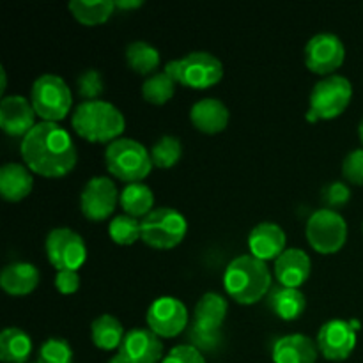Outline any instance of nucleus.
Here are the masks:
<instances>
[{"label": "nucleus", "instance_id": "1", "mask_svg": "<svg viewBox=\"0 0 363 363\" xmlns=\"http://www.w3.org/2000/svg\"><path fill=\"white\" fill-rule=\"evenodd\" d=\"M25 167L38 176L64 177L77 165V145L57 123H39L27 133L20 145Z\"/></svg>", "mask_w": 363, "mask_h": 363}, {"label": "nucleus", "instance_id": "2", "mask_svg": "<svg viewBox=\"0 0 363 363\" xmlns=\"http://www.w3.org/2000/svg\"><path fill=\"white\" fill-rule=\"evenodd\" d=\"M223 287L229 298L240 305H254L272 289V273L268 264L252 254L240 255L227 266Z\"/></svg>", "mask_w": 363, "mask_h": 363}, {"label": "nucleus", "instance_id": "3", "mask_svg": "<svg viewBox=\"0 0 363 363\" xmlns=\"http://www.w3.org/2000/svg\"><path fill=\"white\" fill-rule=\"evenodd\" d=\"M71 126L91 144H112L123 135L126 121L117 106L98 99L80 103L71 117Z\"/></svg>", "mask_w": 363, "mask_h": 363}, {"label": "nucleus", "instance_id": "4", "mask_svg": "<svg viewBox=\"0 0 363 363\" xmlns=\"http://www.w3.org/2000/svg\"><path fill=\"white\" fill-rule=\"evenodd\" d=\"M108 172L124 183H142L152 170L151 152L133 138H117L105 151Z\"/></svg>", "mask_w": 363, "mask_h": 363}, {"label": "nucleus", "instance_id": "5", "mask_svg": "<svg viewBox=\"0 0 363 363\" xmlns=\"http://www.w3.org/2000/svg\"><path fill=\"white\" fill-rule=\"evenodd\" d=\"M165 73L184 87L209 89L223 78V66L213 53L191 52L167 62Z\"/></svg>", "mask_w": 363, "mask_h": 363}, {"label": "nucleus", "instance_id": "6", "mask_svg": "<svg viewBox=\"0 0 363 363\" xmlns=\"http://www.w3.org/2000/svg\"><path fill=\"white\" fill-rule=\"evenodd\" d=\"M351 98H353V85L346 77L332 74L323 78L311 92L307 119L312 123L335 119L342 116L344 110L350 106Z\"/></svg>", "mask_w": 363, "mask_h": 363}, {"label": "nucleus", "instance_id": "7", "mask_svg": "<svg viewBox=\"0 0 363 363\" xmlns=\"http://www.w3.org/2000/svg\"><path fill=\"white\" fill-rule=\"evenodd\" d=\"M30 103L45 123H59L71 112L73 96L62 78L57 74H43L32 85Z\"/></svg>", "mask_w": 363, "mask_h": 363}, {"label": "nucleus", "instance_id": "8", "mask_svg": "<svg viewBox=\"0 0 363 363\" xmlns=\"http://www.w3.org/2000/svg\"><path fill=\"white\" fill-rule=\"evenodd\" d=\"M188 222L177 209L156 208L142 220V241L156 250H170L181 245Z\"/></svg>", "mask_w": 363, "mask_h": 363}, {"label": "nucleus", "instance_id": "9", "mask_svg": "<svg viewBox=\"0 0 363 363\" xmlns=\"http://www.w3.org/2000/svg\"><path fill=\"white\" fill-rule=\"evenodd\" d=\"M307 241L318 254H337L346 245L347 223L340 213L323 208L312 213L307 222Z\"/></svg>", "mask_w": 363, "mask_h": 363}, {"label": "nucleus", "instance_id": "10", "mask_svg": "<svg viewBox=\"0 0 363 363\" xmlns=\"http://www.w3.org/2000/svg\"><path fill=\"white\" fill-rule=\"evenodd\" d=\"M45 250L50 264L59 272H77L87 259L84 238L67 227H57L50 230Z\"/></svg>", "mask_w": 363, "mask_h": 363}, {"label": "nucleus", "instance_id": "11", "mask_svg": "<svg viewBox=\"0 0 363 363\" xmlns=\"http://www.w3.org/2000/svg\"><path fill=\"white\" fill-rule=\"evenodd\" d=\"M147 326L160 339H172L184 332L188 326V308L174 296H162L149 307Z\"/></svg>", "mask_w": 363, "mask_h": 363}, {"label": "nucleus", "instance_id": "12", "mask_svg": "<svg viewBox=\"0 0 363 363\" xmlns=\"http://www.w3.org/2000/svg\"><path fill=\"white\" fill-rule=\"evenodd\" d=\"M119 199L117 186L110 177H92L80 195L82 215L91 222H103L113 215Z\"/></svg>", "mask_w": 363, "mask_h": 363}, {"label": "nucleus", "instance_id": "13", "mask_svg": "<svg viewBox=\"0 0 363 363\" xmlns=\"http://www.w3.org/2000/svg\"><path fill=\"white\" fill-rule=\"evenodd\" d=\"M357 323L332 319L318 333V350L326 360L344 362L357 347Z\"/></svg>", "mask_w": 363, "mask_h": 363}, {"label": "nucleus", "instance_id": "14", "mask_svg": "<svg viewBox=\"0 0 363 363\" xmlns=\"http://www.w3.org/2000/svg\"><path fill=\"white\" fill-rule=\"evenodd\" d=\"M346 59V48L339 35L318 34L305 46V64L315 74L332 77Z\"/></svg>", "mask_w": 363, "mask_h": 363}, {"label": "nucleus", "instance_id": "15", "mask_svg": "<svg viewBox=\"0 0 363 363\" xmlns=\"http://www.w3.org/2000/svg\"><path fill=\"white\" fill-rule=\"evenodd\" d=\"M35 110L23 96H6L0 101V128L9 137H25L35 126Z\"/></svg>", "mask_w": 363, "mask_h": 363}, {"label": "nucleus", "instance_id": "16", "mask_svg": "<svg viewBox=\"0 0 363 363\" xmlns=\"http://www.w3.org/2000/svg\"><path fill=\"white\" fill-rule=\"evenodd\" d=\"M287 236L279 223L262 222L252 229L248 248L254 257L261 261H277L286 252Z\"/></svg>", "mask_w": 363, "mask_h": 363}, {"label": "nucleus", "instance_id": "17", "mask_svg": "<svg viewBox=\"0 0 363 363\" xmlns=\"http://www.w3.org/2000/svg\"><path fill=\"white\" fill-rule=\"evenodd\" d=\"M130 363H162L163 344L151 330L135 328L126 333L119 347Z\"/></svg>", "mask_w": 363, "mask_h": 363}, {"label": "nucleus", "instance_id": "18", "mask_svg": "<svg viewBox=\"0 0 363 363\" xmlns=\"http://www.w3.org/2000/svg\"><path fill=\"white\" fill-rule=\"evenodd\" d=\"M312 273V261L301 248H287L275 261V275L280 286L300 289Z\"/></svg>", "mask_w": 363, "mask_h": 363}, {"label": "nucleus", "instance_id": "19", "mask_svg": "<svg viewBox=\"0 0 363 363\" xmlns=\"http://www.w3.org/2000/svg\"><path fill=\"white\" fill-rule=\"evenodd\" d=\"M318 344L307 335L291 333L284 335L273 344V363H315L318 362Z\"/></svg>", "mask_w": 363, "mask_h": 363}, {"label": "nucleus", "instance_id": "20", "mask_svg": "<svg viewBox=\"0 0 363 363\" xmlns=\"http://www.w3.org/2000/svg\"><path fill=\"white\" fill-rule=\"evenodd\" d=\"M230 119V112L223 101L216 98H204L190 110V121L199 131L206 135L222 133Z\"/></svg>", "mask_w": 363, "mask_h": 363}, {"label": "nucleus", "instance_id": "21", "mask_svg": "<svg viewBox=\"0 0 363 363\" xmlns=\"http://www.w3.org/2000/svg\"><path fill=\"white\" fill-rule=\"evenodd\" d=\"M38 284L39 269L30 262H11L0 273V287L11 296H27Z\"/></svg>", "mask_w": 363, "mask_h": 363}, {"label": "nucleus", "instance_id": "22", "mask_svg": "<svg viewBox=\"0 0 363 363\" xmlns=\"http://www.w3.org/2000/svg\"><path fill=\"white\" fill-rule=\"evenodd\" d=\"M34 177L25 165L6 163L0 169V195L7 202H20L32 191Z\"/></svg>", "mask_w": 363, "mask_h": 363}, {"label": "nucleus", "instance_id": "23", "mask_svg": "<svg viewBox=\"0 0 363 363\" xmlns=\"http://www.w3.org/2000/svg\"><path fill=\"white\" fill-rule=\"evenodd\" d=\"M229 312V303L218 293H206L195 305L194 326L209 332H220Z\"/></svg>", "mask_w": 363, "mask_h": 363}, {"label": "nucleus", "instance_id": "24", "mask_svg": "<svg viewBox=\"0 0 363 363\" xmlns=\"http://www.w3.org/2000/svg\"><path fill=\"white\" fill-rule=\"evenodd\" d=\"M307 307L305 294L294 287H273L269 293V308L275 312L277 318L284 321H294L300 318Z\"/></svg>", "mask_w": 363, "mask_h": 363}, {"label": "nucleus", "instance_id": "25", "mask_svg": "<svg viewBox=\"0 0 363 363\" xmlns=\"http://www.w3.org/2000/svg\"><path fill=\"white\" fill-rule=\"evenodd\" d=\"M32 353V339L23 330L11 326L0 333V360L4 363H25Z\"/></svg>", "mask_w": 363, "mask_h": 363}, {"label": "nucleus", "instance_id": "26", "mask_svg": "<svg viewBox=\"0 0 363 363\" xmlns=\"http://www.w3.org/2000/svg\"><path fill=\"white\" fill-rule=\"evenodd\" d=\"M91 337L92 344L98 350L113 351L117 347H121L126 333H124V328L119 319L110 314H103L99 318H96L94 323H92Z\"/></svg>", "mask_w": 363, "mask_h": 363}, {"label": "nucleus", "instance_id": "27", "mask_svg": "<svg viewBox=\"0 0 363 363\" xmlns=\"http://www.w3.org/2000/svg\"><path fill=\"white\" fill-rule=\"evenodd\" d=\"M121 206L124 209V215H130L133 218L144 220L155 206V195L152 190L144 183H131L124 186L119 199Z\"/></svg>", "mask_w": 363, "mask_h": 363}, {"label": "nucleus", "instance_id": "28", "mask_svg": "<svg viewBox=\"0 0 363 363\" xmlns=\"http://www.w3.org/2000/svg\"><path fill=\"white\" fill-rule=\"evenodd\" d=\"M67 9L82 25L94 27V25H103L110 20V16L116 11V2H112V0H94V2L73 0V2L67 4Z\"/></svg>", "mask_w": 363, "mask_h": 363}, {"label": "nucleus", "instance_id": "29", "mask_svg": "<svg viewBox=\"0 0 363 363\" xmlns=\"http://www.w3.org/2000/svg\"><path fill=\"white\" fill-rule=\"evenodd\" d=\"M126 62L137 74H155L160 66V52L145 41H133L126 48Z\"/></svg>", "mask_w": 363, "mask_h": 363}, {"label": "nucleus", "instance_id": "30", "mask_svg": "<svg viewBox=\"0 0 363 363\" xmlns=\"http://www.w3.org/2000/svg\"><path fill=\"white\" fill-rule=\"evenodd\" d=\"M110 240L121 247H130L142 240V222L130 215L113 216L108 225Z\"/></svg>", "mask_w": 363, "mask_h": 363}, {"label": "nucleus", "instance_id": "31", "mask_svg": "<svg viewBox=\"0 0 363 363\" xmlns=\"http://www.w3.org/2000/svg\"><path fill=\"white\" fill-rule=\"evenodd\" d=\"M176 92V82L163 71L149 77L142 85V96L151 105H165Z\"/></svg>", "mask_w": 363, "mask_h": 363}, {"label": "nucleus", "instance_id": "32", "mask_svg": "<svg viewBox=\"0 0 363 363\" xmlns=\"http://www.w3.org/2000/svg\"><path fill=\"white\" fill-rule=\"evenodd\" d=\"M152 165L158 169H172L183 156V144L174 135H165L151 147Z\"/></svg>", "mask_w": 363, "mask_h": 363}, {"label": "nucleus", "instance_id": "33", "mask_svg": "<svg viewBox=\"0 0 363 363\" xmlns=\"http://www.w3.org/2000/svg\"><path fill=\"white\" fill-rule=\"evenodd\" d=\"M35 363H73V350L64 339H48L41 346Z\"/></svg>", "mask_w": 363, "mask_h": 363}, {"label": "nucleus", "instance_id": "34", "mask_svg": "<svg viewBox=\"0 0 363 363\" xmlns=\"http://www.w3.org/2000/svg\"><path fill=\"white\" fill-rule=\"evenodd\" d=\"M78 94L82 96L84 101H98L101 98L105 85H103V77L99 71L87 69L78 77L77 82Z\"/></svg>", "mask_w": 363, "mask_h": 363}, {"label": "nucleus", "instance_id": "35", "mask_svg": "<svg viewBox=\"0 0 363 363\" xmlns=\"http://www.w3.org/2000/svg\"><path fill=\"white\" fill-rule=\"evenodd\" d=\"M350 199H351L350 186L340 183V181L330 183L328 186L323 190V202L328 206V209H333V211H337L339 208H344V206L350 202Z\"/></svg>", "mask_w": 363, "mask_h": 363}, {"label": "nucleus", "instance_id": "36", "mask_svg": "<svg viewBox=\"0 0 363 363\" xmlns=\"http://www.w3.org/2000/svg\"><path fill=\"white\" fill-rule=\"evenodd\" d=\"M342 174L351 184L363 186V149H354L344 158Z\"/></svg>", "mask_w": 363, "mask_h": 363}, {"label": "nucleus", "instance_id": "37", "mask_svg": "<svg viewBox=\"0 0 363 363\" xmlns=\"http://www.w3.org/2000/svg\"><path fill=\"white\" fill-rule=\"evenodd\" d=\"M162 363H206V360L197 347L191 344H181V346L172 347Z\"/></svg>", "mask_w": 363, "mask_h": 363}, {"label": "nucleus", "instance_id": "38", "mask_svg": "<svg viewBox=\"0 0 363 363\" xmlns=\"http://www.w3.org/2000/svg\"><path fill=\"white\" fill-rule=\"evenodd\" d=\"M190 340H191V346L197 347L199 351H213L218 347L220 340H222V333L209 332V330H202L191 325Z\"/></svg>", "mask_w": 363, "mask_h": 363}, {"label": "nucleus", "instance_id": "39", "mask_svg": "<svg viewBox=\"0 0 363 363\" xmlns=\"http://www.w3.org/2000/svg\"><path fill=\"white\" fill-rule=\"evenodd\" d=\"M55 287L60 294H73L80 287L78 272H57Z\"/></svg>", "mask_w": 363, "mask_h": 363}, {"label": "nucleus", "instance_id": "40", "mask_svg": "<svg viewBox=\"0 0 363 363\" xmlns=\"http://www.w3.org/2000/svg\"><path fill=\"white\" fill-rule=\"evenodd\" d=\"M142 6H144V2H140V0H121V2H116V7H119V9H124V11L138 9V7Z\"/></svg>", "mask_w": 363, "mask_h": 363}, {"label": "nucleus", "instance_id": "41", "mask_svg": "<svg viewBox=\"0 0 363 363\" xmlns=\"http://www.w3.org/2000/svg\"><path fill=\"white\" fill-rule=\"evenodd\" d=\"M108 363H130V360L126 358V354L123 353V351H117V354H113L112 358H110Z\"/></svg>", "mask_w": 363, "mask_h": 363}, {"label": "nucleus", "instance_id": "42", "mask_svg": "<svg viewBox=\"0 0 363 363\" xmlns=\"http://www.w3.org/2000/svg\"><path fill=\"white\" fill-rule=\"evenodd\" d=\"M358 137H360V142L363 144V119L360 121V126H358Z\"/></svg>", "mask_w": 363, "mask_h": 363}]
</instances>
